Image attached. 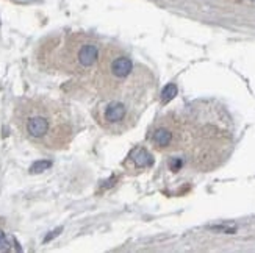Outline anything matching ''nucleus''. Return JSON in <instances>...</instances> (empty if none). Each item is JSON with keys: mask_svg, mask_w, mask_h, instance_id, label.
<instances>
[{"mask_svg": "<svg viewBox=\"0 0 255 253\" xmlns=\"http://www.w3.org/2000/svg\"><path fill=\"white\" fill-rule=\"evenodd\" d=\"M101 71L105 72L107 82L119 83V82H124L133 72V61L127 53H123V52L104 53Z\"/></svg>", "mask_w": 255, "mask_h": 253, "instance_id": "nucleus-1", "label": "nucleus"}, {"mask_svg": "<svg viewBox=\"0 0 255 253\" xmlns=\"http://www.w3.org/2000/svg\"><path fill=\"white\" fill-rule=\"evenodd\" d=\"M101 122L105 128L121 133L127 128H130L135 120L128 113V106L121 102V100H110L105 103L102 108V114H101Z\"/></svg>", "mask_w": 255, "mask_h": 253, "instance_id": "nucleus-2", "label": "nucleus"}, {"mask_svg": "<svg viewBox=\"0 0 255 253\" xmlns=\"http://www.w3.org/2000/svg\"><path fill=\"white\" fill-rule=\"evenodd\" d=\"M25 133L31 139H46L50 133H55L52 130V116L42 111L31 113L25 117Z\"/></svg>", "mask_w": 255, "mask_h": 253, "instance_id": "nucleus-3", "label": "nucleus"}, {"mask_svg": "<svg viewBox=\"0 0 255 253\" xmlns=\"http://www.w3.org/2000/svg\"><path fill=\"white\" fill-rule=\"evenodd\" d=\"M174 141H175V131L168 124L160 122L150 131V142L157 150L171 149V146H174Z\"/></svg>", "mask_w": 255, "mask_h": 253, "instance_id": "nucleus-4", "label": "nucleus"}, {"mask_svg": "<svg viewBox=\"0 0 255 253\" xmlns=\"http://www.w3.org/2000/svg\"><path fill=\"white\" fill-rule=\"evenodd\" d=\"M99 60V47L96 42H83L77 49V68L88 69L94 66Z\"/></svg>", "mask_w": 255, "mask_h": 253, "instance_id": "nucleus-5", "label": "nucleus"}, {"mask_svg": "<svg viewBox=\"0 0 255 253\" xmlns=\"http://www.w3.org/2000/svg\"><path fill=\"white\" fill-rule=\"evenodd\" d=\"M130 160L133 161L135 168H138V169H147V168H150L152 164H153L152 155L146 149H142V147H138V149L133 150L131 155H130Z\"/></svg>", "mask_w": 255, "mask_h": 253, "instance_id": "nucleus-6", "label": "nucleus"}, {"mask_svg": "<svg viewBox=\"0 0 255 253\" xmlns=\"http://www.w3.org/2000/svg\"><path fill=\"white\" fill-rule=\"evenodd\" d=\"M175 95H177V86L174 83H169V84H166L163 87V91H161V100H163V103H168V102L172 100Z\"/></svg>", "mask_w": 255, "mask_h": 253, "instance_id": "nucleus-7", "label": "nucleus"}, {"mask_svg": "<svg viewBox=\"0 0 255 253\" xmlns=\"http://www.w3.org/2000/svg\"><path fill=\"white\" fill-rule=\"evenodd\" d=\"M50 166H52V163H50V161L41 160V161H36V163H33V164H31L30 172H31V173H39V172H44L46 169H49Z\"/></svg>", "mask_w": 255, "mask_h": 253, "instance_id": "nucleus-8", "label": "nucleus"}, {"mask_svg": "<svg viewBox=\"0 0 255 253\" xmlns=\"http://www.w3.org/2000/svg\"><path fill=\"white\" fill-rule=\"evenodd\" d=\"M11 243H13V239H9L3 232H0V250H9Z\"/></svg>", "mask_w": 255, "mask_h": 253, "instance_id": "nucleus-9", "label": "nucleus"}, {"mask_svg": "<svg viewBox=\"0 0 255 253\" xmlns=\"http://www.w3.org/2000/svg\"><path fill=\"white\" fill-rule=\"evenodd\" d=\"M212 230H216V232H223V233H235V227H230V225H212L210 227Z\"/></svg>", "mask_w": 255, "mask_h": 253, "instance_id": "nucleus-10", "label": "nucleus"}, {"mask_svg": "<svg viewBox=\"0 0 255 253\" xmlns=\"http://www.w3.org/2000/svg\"><path fill=\"white\" fill-rule=\"evenodd\" d=\"M180 166H182V160H172V161L169 163V168H171L172 170H179Z\"/></svg>", "mask_w": 255, "mask_h": 253, "instance_id": "nucleus-11", "label": "nucleus"}, {"mask_svg": "<svg viewBox=\"0 0 255 253\" xmlns=\"http://www.w3.org/2000/svg\"><path fill=\"white\" fill-rule=\"evenodd\" d=\"M252 2H255V0H252Z\"/></svg>", "mask_w": 255, "mask_h": 253, "instance_id": "nucleus-12", "label": "nucleus"}]
</instances>
